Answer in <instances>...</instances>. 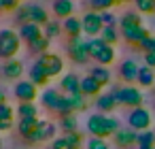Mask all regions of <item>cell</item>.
<instances>
[{
    "label": "cell",
    "instance_id": "6da1fadb",
    "mask_svg": "<svg viewBox=\"0 0 155 149\" xmlns=\"http://www.w3.org/2000/svg\"><path fill=\"white\" fill-rule=\"evenodd\" d=\"M119 119L117 117H106L102 113H96V115H89L87 117V132L94 134V136H100V138H108V136H115V132L119 130Z\"/></svg>",
    "mask_w": 155,
    "mask_h": 149
},
{
    "label": "cell",
    "instance_id": "7a4b0ae2",
    "mask_svg": "<svg viewBox=\"0 0 155 149\" xmlns=\"http://www.w3.org/2000/svg\"><path fill=\"white\" fill-rule=\"evenodd\" d=\"M21 49V36L15 30L2 28L0 30V60H13Z\"/></svg>",
    "mask_w": 155,
    "mask_h": 149
},
{
    "label": "cell",
    "instance_id": "3957f363",
    "mask_svg": "<svg viewBox=\"0 0 155 149\" xmlns=\"http://www.w3.org/2000/svg\"><path fill=\"white\" fill-rule=\"evenodd\" d=\"M89 53H91V60H96L100 66H108V64H113L115 62V47L113 45H108V43H104L100 36H96V39H91L89 41Z\"/></svg>",
    "mask_w": 155,
    "mask_h": 149
},
{
    "label": "cell",
    "instance_id": "277c9868",
    "mask_svg": "<svg viewBox=\"0 0 155 149\" xmlns=\"http://www.w3.org/2000/svg\"><path fill=\"white\" fill-rule=\"evenodd\" d=\"M110 94L117 98V102H119V104H125V107H130V109H138V107H142V102H144L142 92H140L138 87H134V85L113 87V92H110Z\"/></svg>",
    "mask_w": 155,
    "mask_h": 149
},
{
    "label": "cell",
    "instance_id": "5b68a950",
    "mask_svg": "<svg viewBox=\"0 0 155 149\" xmlns=\"http://www.w3.org/2000/svg\"><path fill=\"white\" fill-rule=\"evenodd\" d=\"M66 53H68V58H70L74 64H85V62L91 58V53H89V41H83V36L68 39Z\"/></svg>",
    "mask_w": 155,
    "mask_h": 149
},
{
    "label": "cell",
    "instance_id": "8992f818",
    "mask_svg": "<svg viewBox=\"0 0 155 149\" xmlns=\"http://www.w3.org/2000/svg\"><path fill=\"white\" fill-rule=\"evenodd\" d=\"M151 124H153V115H151V111L144 109V107L132 109V113L127 115V126H130L132 130H136V132H144V130H149Z\"/></svg>",
    "mask_w": 155,
    "mask_h": 149
},
{
    "label": "cell",
    "instance_id": "52a82bcc",
    "mask_svg": "<svg viewBox=\"0 0 155 149\" xmlns=\"http://www.w3.org/2000/svg\"><path fill=\"white\" fill-rule=\"evenodd\" d=\"M36 62L45 68V73H47L51 79H53V77H60V75L64 73V60H62L58 53H53V51H47V53L38 56Z\"/></svg>",
    "mask_w": 155,
    "mask_h": 149
},
{
    "label": "cell",
    "instance_id": "ba28073f",
    "mask_svg": "<svg viewBox=\"0 0 155 149\" xmlns=\"http://www.w3.org/2000/svg\"><path fill=\"white\" fill-rule=\"evenodd\" d=\"M55 132H58V126L49 119H41L38 128L34 130V134L28 138V143L32 145H41V143H47V141H55Z\"/></svg>",
    "mask_w": 155,
    "mask_h": 149
},
{
    "label": "cell",
    "instance_id": "9c48e42d",
    "mask_svg": "<svg viewBox=\"0 0 155 149\" xmlns=\"http://www.w3.org/2000/svg\"><path fill=\"white\" fill-rule=\"evenodd\" d=\"M104 30V22H102V13L98 11H87L83 15V32L91 39L100 36V32Z\"/></svg>",
    "mask_w": 155,
    "mask_h": 149
},
{
    "label": "cell",
    "instance_id": "30bf717a",
    "mask_svg": "<svg viewBox=\"0 0 155 149\" xmlns=\"http://www.w3.org/2000/svg\"><path fill=\"white\" fill-rule=\"evenodd\" d=\"M38 96V87L28 79V81H17L15 83V98L19 102H34Z\"/></svg>",
    "mask_w": 155,
    "mask_h": 149
},
{
    "label": "cell",
    "instance_id": "8fae6325",
    "mask_svg": "<svg viewBox=\"0 0 155 149\" xmlns=\"http://www.w3.org/2000/svg\"><path fill=\"white\" fill-rule=\"evenodd\" d=\"M113 141H115L117 147H121V149H130V147L138 145V132L132 130L130 126H127V128H119V130L115 132Z\"/></svg>",
    "mask_w": 155,
    "mask_h": 149
},
{
    "label": "cell",
    "instance_id": "7c38bea8",
    "mask_svg": "<svg viewBox=\"0 0 155 149\" xmlns=\"http://www.w3.org/2000/svg\"><path fill=\"white\" fill-rule=\"evenodd\" d=\"M121 32V36L125 39V43H130V45H134V47H138L147 36H151V32L144 28V26H136V28H127V30H119Z\"/></svg>",
    "mask_w": 155,
    "mask_h": 149
},
{
    "label": "cell",
    "instance_id": "4fadbf2b",
    "mask_svg": "<svg viewBox=\"0 0 155 149\" xmlns=\"http://www.w3.org/2000/svg\"><path fill=\"white\" fill-rule=\"evenodd\" d=\"M41 100H43V107H45V109H49V111L58 113V111H60V107H62L64 94H60L58 90L49 87V90H45V92L41 94Z\"/></svg>",
    "mask_w": 155,
    "mask_h": 149
},
{
    "label": "cell",
    "instance_id": "5bb4252c",
    "mask_svg": "<svg viewBox=\"0 0 155 149\" xmlns=\"http://www.w3.org/2000/svg\"><path fill=\"white\" fill-rule=\"evenodd\" d=\"M45 32H43V26H38V24H34V22H28V24H24V26H19V36H21V41L26 43V45H30L32 41H36V39H41Z\"/></svg>",
    "mask_w": 155,
    "mask_h": 149
},
{
    "label": "cell",
    "instance_id": "9a60e30c",
    "mask_svg": "<svg viewBox=\"0 0 155 149\" xmlns=\"http://www.w3.org/2000/svg\"><path fill=\"white\" fill-rule=\"evenodd\" d=\"M51 11H53L55 17L68 19V17H72V13H74V2H72V0H53Z\"/></svg>",
    "mask_w": 155,
    "mask_h": 149
},
{
    "label": "cell",
    "instance_id": "2e32d148",
    "mask_svg": "<svg viewBox=\"0 0 155 149\" xmlns=\"http://www.w3.org/2000/svg\"><path fill=\"white\" fill-rule=\"evenodd\" d=\"M138 70H140V66H138L134 60H125V62L119 66V77H121L125 83H134V81H138Z\"/></svg>",
    "mask_w": 155,
    "mask_h": 149
},
{
    "label": "cell",
    "instance_id": "e0dca14e",
    "mask_svg": "<svg viewBox=\"0 0 155 149\" xmlns=\"http://www.w3.org/2000/svg\"><path fill=\"white\" fill-rule=\"evenodd\" d=\"M2 75L7 77V79H11V81H19L21 79V75H24V64L19 62V60H7L5 64H2Z\"/></svg>",
    "mask_w": 155,
    "mask_h": 149
},
{
    "label": "cell",
    "instance_id": "ac0fdd59",
    "mask_svg": "<svg viewBox=\"0 0 155 149\" xmlns=\"http://www.w3.org/2000/svg\"><path fill=\"white\" fill-rule=\"evenodd\" d=\"M60 85H62L64 94H79V92H81V79H79L74 73L62 75V79H60Z\"/></svg>",
    "mask_w": 155,
    "mask_h": 149
},
{
    "label": "cell",
    "instance_id": "d6986e66",
    "mask_svg": "<svg viewBox=\"0 0 155 149\" xmlns=\"http://www.w3.org/2000/svg\"><path fill=\"white\" fill-rule=\"evenodd\" d=\"M64 32H66V36L68 39H77V36H81L83 34V19H79V17H68V19H64Z\"/></svg>",
    "mask_w": 155,
    "mask_h": 149
},
{
    "label": "cell",
    "instance_id": "ffe728a7",
    "mask_svg": "<svg viewBox=\"0 0 155 149\" xmlns=\"http://www.w3.org/2000/svg\"><path fill=\"white\" fill-rule=\"evenodd\" d=\"M28 75H30V81H32L36 87H45V85L49 83V79H51L38 62H34V64H32V68H30V73H28Z\"/></svg>",
    "mask_w": 155,
    "mask_h": 149
},
{
    "label": "cell",
    "instance_id": "44dd1931",
    "mask_svg": "<svg viewBox=\"0 0 155 149\" xmlns=\"http://www.w3.org/2000/svg\"><path fill=\"white\" fill-rule=\"evenodd\" d=\"M102 87H104V85H100L91 75H87V77L81 79V94H83L85 98H87V96H96V98H98Z\"/></svg>",
    "mask_w": 155,
    "mask_h": 149
},
{
    "label": "cell",
    "instance_id": "7402d4cb",
    "mask_svg": "<svg viewBox=\"0 0 155 149\" xmlns=\"http://www.w3.org/2000/svg\"><path fill=\"white\" fill-rule=\"evenodd\" d=\"M38 124H41V119L38 117H28V119H19V124H17V132L21 134V138H30L32 134H34V130L38 128Z\"/></svg>",
    "mask_w": 155,
    "mask_h": 149
},
{
    "label": "cell",
    "instance_id": "603a6c76",
    "mask_svg": "<svg viewBox=\"0 0 155 149\" xmlns=\"http://www.w3.org/2000/svg\"><path fill=\"white\" fill-rule=\"evenodd\" d=\"M66 102H68V113H79V111L87 109V100L81 92L79 94H66Z\"/></svg>",
    "mask_w": 155,
    "mask_h": 149
},
{
    "label": "cell",
    "instance_id": "cb8c5ba5",
    "mask_svg": "<svg viewBox=\"0 0 155 149\" xmlns=\"http://www.w3.org/2000/svg\"><path fill=\"white\" fill-rule=\"evenodd\" d=\"M136 26H142V17L136 11H127L119 17V30H127V28H136Z\"/></svg>",
    "mask_w": 155,
    "mask_h": 149
},
{
    "label": "cell",
    "instance_id": "d4e9b609",
    "mask_svg": "<svg viewBox=\"0 0 155 149\" xmlns=\"http://www.w3.org/2000/svg\"><path fill=\"white\" fill-rule=\"evenodd\" d=\"M117 104L119 102H117V98L113 94H100L98 100H96V107H98L100 113H110V111H115Z\"/></svg>",
    "mask_w": 155,
    "mask_h": 149
},
{
    "label": "cell",
    "instance_id": "484cf974",
    "mask_svg": "<svg viewBox=\"0 0 155 149\" xmlns=\"http://www.w3.org/2000/svg\"><path fill=\"white\" fill-rule=\"evenodd\" d=\"M138 85H142V87H151L153 83H155V68H151V66H140V70H138V81H136Z\"/></svg>",
    "mask_w": 155,
    "mask_h": 149
},
{
    "label": "cell",
    "instance_id": "4316f807",
    "mask_svg": "<svg viewBox=\"0 0 155 149\" xmlns=\"http://www.w3.org/2000/svg\"><path fill=\"white\" fill-rule=\"evenodd\" d=\"M30 22H34L38 26H45L49 22V13L41 5H30Z\"/></svg>",
    "mask_w": 155,
    "mask_h": 149
},
{
    "label": "cell",
    "instance_id": "83f0119b",
    "mask_svg": "<svg viewBox=\"0 0 155 149\" xmlns=\"http://www.w3.org/2000/svg\"><path fill=\"white\" fill-rule=\"evenodd\" d=\"M43 32H45V36H47V39H51V41H53V39H58V36L64 32V26H62L58 19H49V22L43 26Z\"/></svg>",
    "mask_w": 155,
    "mask_h": 149
},
{
    "label": "cell",
    "instance_id": "f1b7e54d",
    "mask_svg": "<svg viewBox=\"0 0 155 149\" xmlns=\"http://www.w3.org/2000/svg\"><path fill=\"white\" fill-rule=\"evenodd\" d=\"M119 36H121V32L117 30V26H104V30L100 32V39L104 41V43H108V45H117V41H119Z\"/></svg>",
    "mask_w": 155,
    "mask_h": 149
},
{
    "label": "cell",
    "instance_id": "f546056e",
    "mask_svg": "<svg viewBox=\"0 0 155 149\" xmlns=\"http://www.w3.org/2000/svg\"><path fill=\"white\" fill-rule=\"evenodd\" d=\"M49 45H51V39H47V36L43 34L41 39L32 41V43L28 45V49H30L32 53H38V56H43V53H47V51H49Z\"/></svg>",
    "mask_w": 155,
    "mask_h": 149
},
{
    "label": "cell",
    "instance_id": "4dcf8cb0",
    "mask_svg": "<svg viewBox=\"0 0 155 149\" xmlns=\"http://www.w3.org/2000/svg\"><path fill=\"white\" fill-rule=\"evenodd\" d=\"M89 75H91L100 85H108V83H110V70H108L106 66H94V68L89 70Z\"/></svg>",
    "mask_w": 155,
    "mask_h": 149
},
{
    "label": "cell",
    "instance_id": "1f68e13d",
    "mask_svg": "<svg viewBox=\"0 0 155 149\" xmlns=\"http://www.w3.org/2000/svg\"><path fill=\"white\" fill-rule=\"evenodd\" d=\"M17 115H19V119L38 117V109H36L34 102H19V107H17Z\"/></svg>",
    "mask_w": 155,
    "mask_h": 149
},
{
    "label": "cell",
    "instance_id": "d6a6232c",
    "mask_svg": "<svg viewBox=\"0 0 155 149\" xmlns=\"http://www.w3.org/2000/svg\"><path fill=\"white\" fill-rule=\"evenodd\" d=\"M60 128H62L64 132H79V119L74 117V113L60 117Z\"/></svg>",
    "mask_w": 155,
    "mask_h": 149
},
{
    "label": "cell",
    "instance_id": "836d02e7",
    "mask_svg": "<svg viewBox=\"0 0 155 149\" xmlns=\"http://www.w3.org/2000/svg\"><path fill=\"white\" fill-rule=\"evenodd\" d=\"M115 5H119V0H89V7H91V11H98V13L110 11Z\"/></svg>",
    "mask_w": 155,
    "mask_h": 149
},
{
    "label": "cell",
    "instance_id": "e575fe53",
    "mask_svg": "<svg viewBox=\"0 0 155 149\" xmlns=\"http://www.w3.org/2000/svg\"><path fill=\"white\" fill-rule=\"evenodd\" d=\"M136 11L142 15H153L155 13V0H134Z\"/></svg>",
    "mask_w": 155,
    "mask_h": 149
},
{
    "label": "cell",
    "instance_id": "d590c367",
    "mask_svg": "<svg viewBox=\"0 0 155 149\" xmlns=\"http://www.w3.org/2000/svg\"><path fill=\"white\" fill-rule=\"evenodd\" d=\"M136 147H155V132L153 130L138 132V145Z\"/></svg>",
    "mask_w": 155,
    "mask_h": 149
},
{
    "label": "cell",
    "instance_id": "8d00e7d4",
    "mask_svg": "<svg viewBox=\"0 0 155 149\" xmlns=\"http://www.w3.org/2000/svg\"><path fill=\"white\" fill-rule=\"evenodd\" d=\"M85 149H110V147H108L106 138L91 136V138H87V143H85Z\"/></svg>",
    "mask_w": 155,
    "mask_h": 149
},
{
    "label": "cell",
    "instance_id": "74e56055",
    "mask_svg": "<svg viewBox=\"0 0 155 149\" xmlns=\"http://www.w3.org/2000/svg\"><path fill=\"white\" fill-rule=\"evenodd\" d=\"M15 19L19 22V26L28 24V22H30V5H24V7H19V9H17V15H15Z\"/></svg>",
    "mask_w": 155,
    "mask_h": 149
},
{
    "label": "cell",
    "instance_id": "f35d334b",
    "mask_svg": "<svg viewBox=\"0 0 155 149\" xmlns=\"http://www.w3.org/2000/svg\"><path fill=\"white\" fill-rule=\"evenodd\" d=\"M13 115H15V111H13V107L11 104H0V119L2 121H13Z\"/></svg>",
    "mask_w": 155,
    "mask_h": 149
},
{
    "label": "cell",
    "instance_id": "ab89813d",
    "mask_svg": "<svg viewBox=\"0 0 155 149\" xmlns=\"http://www.w3.org/2000/svg\"><path fill=\"white\" fill-rule=\"evenodd\" d=\"M138 49H140L142 53H147V51H155V36H147V39L138 45Z\"/></svg>",
    "mask_w": 155,
    "mask_h": 149
},
{
    "label": "cell",
    "instance_id": "60d3db41",
    "mask_svg": "<svg viewBox=\"0 0 155 149\" xmlns=\"http://www.w3.org/2000/svg\"><path fill=\"white\" fill-rule=\"evenodd\" d=\"M51 149H74V147L66 141V136H58L55 141H51Z\"/></svg>",
    "mask_w": 155,
    "mask_h": 149
},
{
    "label": "cell",
    "instance_id": "b9f144b4",
    "mask_svg": "<svg viewBox=\"0 0 155 149\" xmlns=\"http://www.w3.org/2000/svg\"><path fill=\"white\" fill-rule=\"evenodd\" d=\"M102 22H104V26H117V15L110 13V11H104L102 13Z\"/></svg>",
    "mask_w": 155,
    "mask_h": 149
},
{
    "label": "cell",
    "instance_id": "7bdbcfd3",
    "mask_svg": "<svg viewBox=\"0 0 155 149\" xmlns=\"http://www.w3.org/2000/svg\"><path fill=\"white\" fill-rule=\"evenodd\" d=\"M19 0H5V11H17Z\"/></svg>",
    "mask_w": 155,
    "mask_h": 149
},
{
    "label": "cell",
    "instance_id": "ee69618b",
    "mask_svg": "<svg viewBox=\"0 0 155 149\" xmlns=\"http://www.w3.org/2000/svg\"><path fill=\"white\" fill-rule=\"evenodd\" d=\"M144 64L151 66V68H155V51H147L144 53Z\"/></svg>",
    "mask_w": 155,
    "mask_h": 149
},
{
    "label": "cell",
    "instance_id": "f6af8a7d",
    "mask_svg": "<svg viewBox=\"0 0 155 149\" xmlns=\"http://www.w3.org/2000/svg\"><path fill=\"white\" fill-rule=\"evenodd\" d=\"M11 128H13V121H2V119H0V132H7Z\"/></svg>",
    "mask_w": 155,
    "mask_h": 149
},
{
    "label": "cell",
    "instance_id": "bcb514c9",
    "mask_svg": "<svg viewBox=\"0 0 155 149\" xmlns=\"http://www.w3.org/2000/svg\"><path fill=\"white\" fill-rule=\"evenodd\" d=\"M7 102V94H5V90L0 87V104H5Z\"/></svg>",
    "mask_w": 155,
    "mask_h": 149
},
{
    "label": "cell",
    "instance_id": "7dc6e473",
    "mask_svg": "<svg viewBox=\"0 0 155 149\" xmlns=\"http://www.w3.org/2000/svg\"><path fill=\"white\" fill-rule=\"evenodd\" d=\"M0 13H5V0H0Z\"/></svg>",
    "mask_w": 155,
    "mask_h": 149
},
{
    "label": "cell",
    "instance_id": "c3c4849f",
    "mask_svg": "<svg viewBox=\"0 0 155 149\" xmlns=\"http://www.w3.org/2000/svg\"><path fill=\"white\" fill-rule=\"evenodd\" d=\"M136 149H155V147H136Z\"/></svg>",
    "mask_w": 155,
    "mask_h": 149
},
{
    "label": "cell",
    "instance_id": "681fc988",
    "mask_svg": "<svg viewBox=\"0 0 155 149\" xmlns=\"http://www.w3.org/2000/svg\"><path fill=\"white\" fill-rule=\"evenodd\" d=\"M119 2H132V0H119Z\"/></svg>",
    "mask_w": 155,
    "mask_h": 149
},
{
    "label": "cell",
    "instance_id": "f907efd6",
    "mask_svg": "<svg viewBox=\"0 0 155 149\" xmlns=\"http://www.w3.org/2000/svg\"><path fill=\"white\" fill-rule=\"evenodd\" d=\"M0 149H2V141H0Z\"/></svg>",
    "mask_w": 155,
    "mask_h": 149
}]
</instances>
